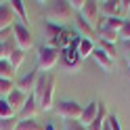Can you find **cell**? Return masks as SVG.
<instances>
[{
	"mask_svg": "<svg viewBox=\"0 0 130 130\" xmlns=\"http://www.w3.org/2000/svg\"><path fill=\"white\" fill-rule=\"evenodd\" d=\"M107 126H109V130H122V124H120L116 113H113V116H107Z\"/></svg>",
	"mask_w": 130,
	"mask_h": 130,
	"instance_id": "obj_28",
	"label": "cell"
},
{
	"mask_svg": "<svg viewBox=\"0 0 130 130\" xmlns=\"http://www.w3.org/2000/svg\"><path fill=\"white\" fill-rule=\"evenodd\" d=\"M38 111H40V107H38L36 96H34V94H29V96H27V101H25V105H23V109L17 113V116H19V120H34V118L38 116Z\"/></svg>",
	"mask_w": 130,
	"mask_h": 130,
	"instance_id": "obj_10",
	"label": "cell"
},
{
	"mask_svg": "<svg viewBox=\"0 0 130 130\" xmlns=\"http://www.w3.org/2000/svg\"><path fill=\"white\" fill-rule=\"evenodd\" d=\"M59 57H61V53H59V48H53V46H42L38 51V71H51L55 65H57V61H59Z\"/></svg>",
	"mask_w": 130,
	"mask_h": 130,
	"instance_id": "obj_3",
	"label": "cell"
},
{
	"mask_svg": "<svg viewBox=\"0 0 130 130\" xmlns=\"http://www.w3.org/2000/svg\"><path fill=\"white\" fill-rule=\"evenodd\" d=\"M94 42L92 40H86V38H80V42H78V48H76V53H78V57H80V61L82 59H86V57H90L92 53H94Z\"/></svg>",
	"mask_w": 130,
	"mask_h": 130,
	"instance_id": "obj_15",
	"label": "cell"
},
{
	"mask_svg": "<svg viewBox=\"0 0 130 130\" xmlns=\"http://www.w3.org/2000/svg\"><path fill=\"white\" fill-rule=\"evenodd\" d=\"M65 130H86L80 122H76V120H67L65 122Z\"/></svg>",
	"mask_w": 130,
	"mask_h": 130,
	"instance_id": "obj_30",
	"label": "cell"
},
{
	"mask_svg": "<svg viewBox=\"0 0 130 130\" xmlns=\"http://www.w3.org/2000/svg\"><path fill=\"white\" fill-rule=\"evenodd\" d=\"M92 57H94L96 65H101V67H103L105 71H111V69H113V65H116V61H113V59H111V57H109L107 53H105V51H101V48H94Z\"/></svg>",
	"mask_w": 130,
	"mask_h": 130,
	"instance_id": "obj_13",
	"label": "cell"
},
{
	"mask_svg": "<svg viewBox=\"0 0 130 130\" xmlns=\"http://www.w3.org/2000/svg\"><path fill=\"white\" fill-rule=\"evenodd\" d=\"M27 96L29 94H25V92H21V90H17V88H15V90L6 96V103L11 105V109L15 111V116H17V113L23 109V105H25V101H27Z\"/></svg>",
	"mask_w": 130,
	"mask_h": 130,
	"instance_id": "obj_11",
	"label": "cell"
},
{
	"mask_svg": "<svg viewBox=\"0 0 130 130\" xmlns=\"http://www.w3.org/2000/svg\"><path fill=\"white\" fill-rule=\"evenodd\" d=\"M99 40L116 44L118 40H120V34H118V31H111V29H107V27H99Z\"/></svg>",
	"mask_w": 130,
	"mask_h": 130,
	"instance_id": "obj_21",
	"label": "cell"
},
{
	"mask_svg": "<svg viewBox=\"0 0 130 130\" xmlns=\"http://www.w3.org/2000/svg\"><path fill=\"white\" fill-rule=\"evenodd\" d=\"M17 23V15H15L11 2H0V31L11 29Z\"/></svg>",
	"mask_w": 130,
	"mask_h": 130,
	"instance_id": "obj_8",
	"label": "cell"
},
{
	"mask_svg": "<svg viewBox=\"0 0 130 130\" xmlns=\"http://www.w3.org/2000/svg\"><path fill=\"white\" fill-rule=\"evenodd\" d=\"M128 67H130V59H128Z\"/></svg>",
	"mask_w": 130,
	"mask_h": 130,
	"instance_id": "obj_37",
	"label": "cell"
},
{
	"mask_svg": "<svg viewBox=\"0 0 130 130\" xmlns=\"http://www.w3.org/2000/svg\"><path fill=\"white\" fill-rule=\"evenodd\" d=\"M120 40H130V19H124V25L120 29Z\"/></svg>",
	"mask_w": 130,
	"mask_h": 130,
	"instance_id": "obj_29",
	"label": "cell"
},
{
	"mask_svg": "<svg viewBox=\"0 0 130 130\" xmlns=\"http://www.w3.org/2000/svg\"><path fill=\"white\" fill-rule=\"evenodd\" d=\"M84 4H86V0H69V6H71L74 11H82Z\"/></svg>",
	"mask_w": 130,
	"mask_h": 130,
	"instance_id": "obj_31",
	"label": "cell"
},
{
	"mask_svg": "<svg viewBox=\"0 0 130 130\" xmlns=\"http://www.w3.org/2000/svg\"><path fill=\"white\" fill-rule=\"evenodd\" d=\"M55 86H57V80H55L53 74H40L38 84H36V90H34V96L38 101L40 111H48V109L55 107V103H53Z\"/></svg>",
	"mask_w": 130,
	"mask_h": 130,
	"instance_id": "obj_1",
	"label": "cell"
},
{
	"mask_svg": "<svg viewBox=\"0 0 130 130\" xmlns=\"http://www.w3.org/2000/svg\"><path fill=\"white\" fill-rule=\"evenodd\" d=\"M44 130H55V126H53V124H46V128H44Z\"/></svg>",
	"mask_w": 130,
	"mask_h": 130,
	"instance_id": "obj_36",
	"label": "cell"
},
{
	"mask_svg": "<svg viewBox=\"0 0 130 130\" xmlns=\"http://www.w3.org/2000/svg\"><path fill=\"white\" fill-rule=\"evenodd\" d=\"M11 6H13V11H15V15L19 17V21L25 25V21H27V11H25V2L23 0H13L11 2Z\"/></svg>",
	"mask_w": 130,
	"mask_h": 130,
	"instance_id": "obj_20",
	"label": "cell"
},
{
	"mask_svg": "<svg viewBox=\"0 0 130 130\" xmlns=\"http://www.w3.org/2000/svg\"><path fill=\"white\" fill-rule=\"evenodd\" d=\"M80 17H82L84 21H88L92 27H96L101 23V9H99V2H94V0H86L84 9L80 11Z\"/></svg>",
	"mask_w": 130,
	"mask_h": 130,
	"instance_id": "obj_6",
	"label": "cell"
},
{
	"mask_svg": "<svg viewBox=\"0 0 130 130\" xmlns=\"http://www.w3.org/2000/svg\"><path fill=\"white\" fill-rule=\"evenodd\" d=\"M126 4V13H128V19H130V2H124Z\"/></svg>",
	"mask_w": 130,
	"mask_h": 130,
	"instance_id": "obj_35",
	"label": "cell"
},
{
	"mask_svg": "<svg viewBox=\"0 0 130 130\" xmlns=\"http://www.w3.org/2000/svg\"><path fill=\"white\" fill-rule=\"evenodd\" d=\"M122 25H124V19H122V17H103V19H101V23L96 25V29H99V27H107V29L118 31V34H120Z\"/></svg>",
	"mask_w": 130,
	"mask_h": 130,
	"instance_id": "obj_17",
	"label": "cell"
},
{
	"mask_svg": "<svg viewBox=\"0 0 130 130\" xmlns=\"http://www.w3.org/2000/svg\"><path fill=\"white\" fill-rule=\"evenodd\" d=\"M105 120H107V111H105V105L101 103V105H99V116H96V120L92 122V124L86 126V130H103Z\"/></svg>",
	"mask_w": 130,
	"mask_h": 130,
	"instance_id": "obj_19",
	"label": "cell"
},
{
	"mask_svg": "<svg viewBox=\"0 0 130 130\" xmlns=\"http://www.w3.org/2000/svg\"><path fill=\"white\" fill-rule=\"evenodd\" d=\"M71 15H74V9L69 6V0L67 2L57 0V2H51L46 9V19L48 23H55V25H59L61 21H69Z\"/></svg>",
	"mask_w": 130,
	"mask_h": 130,
	"instance_id": "obj_2",
	"label": "cell"
},
{
	"mask_svg": "<svg viewBox=\"0 0 130 130\" xmlns=\"http://www.w3.org/2000/svg\"><path fill=\"white\" fill-rule=\"evenodd\" d=\"M19 124L17 118H9V120H0V130H15Z\"/></svg>",
	"mask_w": 130,
	"mask_h": 130,
	"instance_id": "obj_27",
	"label": "cell"
},
{
	"mask_svg": "<svg viewBox=\"0 0 130 130\" xmlns=\"http://www.w3.org/2000/svg\"><path fill=\"white\" fill-rule=\"evenodd\" d=\"M23 59H25V53H23V51H19V48H17V51H15V53L9 57V61H11V65H13L15 69H19V67H21Z\"/></svg>",
	"mask_w": 130,
	"mask_h": 130,
	"instance_id": "obj_25",
	"label": "cell"
},
{
	"mask_svg": "<svg viewBox=\"0 0 130 130\" xmlns=\"http://www.w3.org/2000/svg\"><path fill=\"white\" fill-rule=\"evenodd\" d=\"M101 17H118L120 13V0H103L99 2Z\"/></svg>",
	"mask_w": 130,
	"mask_h": 130,
	"instance_id": "obj_12",
	"label": "cell"
},
{
	"mask_svg": "<svg viewBox=\"0 0 130 130\" xmlns=\"http://www.w3.org/2000/svg\"><path fill=\"white\" fill-rule=\"evenodd\" d=\"M99 101H90V103H88L86 105V107H84V111H82V116H80V124H82L84 128L88 126V124H92V122L96 120V116H99Z\"/></svg>",
	"mask_w": 130,
	"mask_h": 130,
	"instance_id": "obj_9",
	"label": "cell"
},
{
	"mask_svg": "<svg viewBox=\"0 0 130 130\" xmlns=\"http://www.w3.org/2000/svg\"><path fill=\"white\" fill-rule=\"evenodd\" d=\"M15 88V80H0V96H9Z\"/></svg>",
	"mask_w": 130,
	"mask_h": 130,
	"instance_id": "obj_23",
	"label": "cell"
},
{
	"mask_svg": "<svg viewBox=\"0 0 130 130\" xmlns=\"http://www.w3.org/2000/svg\"><path fill=\"white\" fill-rule=\"evenodd\" d=\"M38 78H40V71L34 69V71H29V74H25L23 78H19L17 82H15V86H17V90L25 92V94H34L36 84H38Z\"/></svg>",
	"mask_w": 130,
	"mask_h": 130,
	"instance_id": "obj_7",
	"label": "cell"
},
{
	"mask_svg": "<svg viewBox=\"0 0 130 130\" xmlns=\"http://www.w3.org/2000/svg\"><path fill=\"white\" fill-rule=\"evenodd\" d=\"M59 36H63V27L55 25V23H46V46L57 48V40Z\"/></svg>",
	"mask_w": 130,
	"mask_h": 130,
	"instance_id": "obj_14",
	"label": "cell"
},
{
	"mask_svg": "<svg viewBox=\"0 0 130 130\" xmlns=\"http://www.w3.org/2000/svg\"><path fill=\"white\" fill-rule=\"evenodd\" d=\"M99 48H101V51H105L113 61H116V55H118V46H116V44H111V42H103V40H101V46H99Z\"/></svg>",
	"mask_w": 130,
	"mask_h": 130,
	"instance_id": "obj_26",
	"label": "cell"
},
{
	"mask_svg": "<svg viewBox=\"0 0 130 130\" xmlns=\"http://www.w3.org/2000/svg\"><path fill=\"white\" fill-rule=\"evenodd\" d=\"M122 53H126L128 55V59H130V40H122Z\"/></svg>",
	"mask_w": 130,
	"mask_h": 130,
	"instance_id": "obj_34",
	"label": "cell"
},
{
	"mask_svg": "<svg viewBox=\"0 0 130 130\" xmlns=\"http://www.w3.org/2000/svg\"><path fill=\"white\" fill-rule=\"evenodd\" d=\"M15 74H17V69L11 65L9 59L0 61V80H15Z\"/></svg>",
	"mask_w": 130,
	"mask_h": 130,
	"instance_id": "obj_18",
	"label": "cell"
},
{
	"mask_svg": "<svg viewBox=\"0 0 130 130\" xmlns=\"http://www.w3.org/2000/svg\"><path fill=\"white\" fill-rule=\"evenodd\" d=\"M11 53H9V48H6L4 42H0V61H4V59H9Z\"/></svg>",
	"mask_w": 130,
	"mask_h": 130,
	"instance_id": "obj_32",
	"label": "cell"
},
{
	"mask_svg": "<svg viewBox=\"0 0 130 130\" xmlns=\"http://www.w3.org/2000/svg\"><path fill=\"white\" fill-rule=\"evenodd\" d=\"M76 27L80 31V38H86V40H92L94 38V27L88 21H84L80 15H78V19H76Z\"/></svg>",
	"mask_w": 130,
	"mask_h": 130,
	"instance_id": "obj_16",
	"label": "cell"
},
{
	"mask_svg": "<svg viewBox=\"0 0 130 130\" xmlns=\"http://www.w3.org/2000/svg\"><path fill=\"white\" fill-rule=\"evenodd\" d=\"M11 38H13V27L0 31V42H6V40H11Z\"/></svg>",
	"mask_w": 130,
	"mask_h": 130,
	"instance_id": "obj_33",
	"label": "cell"
},
{
	"mask_svg": "<svg viewBox=\"0 0 130 130\" xmlns=\"http://www.w3.org/2000/svg\"><path fill=\"white\" fill-rule=\"evenodd\" d=\"M9 118H15V111L6 103V99H0V120H9Z\"/></svg>",
	"mask_w": 130,
	"mask_h": 130,
	"instance_id": "obj_24",
	"label": "cell"
},
{
	"mask_svg": "<svg viewBox=\"0 0 130 130\" xmlns=\"http://www.w3.org/2000/svg\"><path fill=\"white\" fill-rule=\"evenodd\" d=\"M13 38H15V44H17L19 51H29L31 46H34V36H31V31L27 25H23L21 21H17L13 25Z\"/></svg>",
	"mask_w": 130,
	"mask_h": 130,
	"instance_id": "obj_5",
	"label": "cell"
},
{
	"mask_svg": "<svg viewBox=\"0 0 130 130\" xmlns=\"http://www.w3.org/2000/svg\"><path fill=\"white\" fill-rule=\"evenodd\" d=\"M15 130H44L36 120H19V124Z\"/></svg>",
	"mask_w": 130,
	"mask_h": 130,
	"instance_id": "obj_22",
	"label": "cell"
},
{
	"mask_svg": "<svg viewBox=\"0 0 130 130\" xmlns=\"http://www.w3.org/2000/svg\"><path fill=\"white\" fill-rule=\"evenodd\" d=\"M53 111L57 113L59 118H63L65 122L67 120H80V116H82V111H84V107L80 103H76V101H59L53 107Z\"/></svg>",
	"mask_w": 130,
	"mask_h": 130,
	"instance_id": "obj_4",
	"label": "cell"
}]
</instances>
